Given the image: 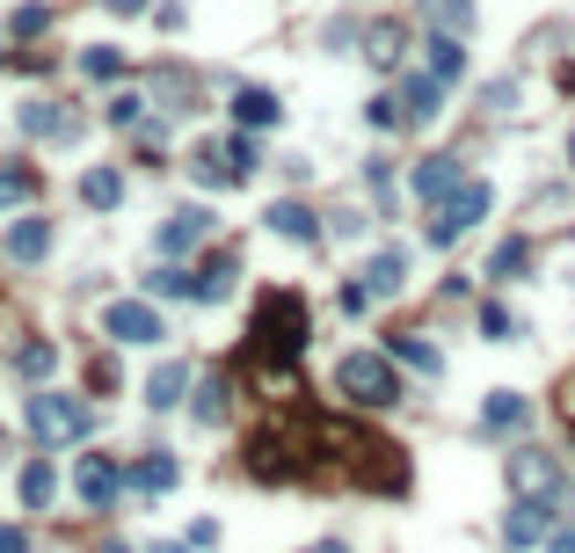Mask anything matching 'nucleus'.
I'll list each match as a JSON object with an SVG mask.
<instances>
[{
  "label": "nucleus",
  "mask_w": 575,
  "mask_h": 553,
  "mask_svg": "<svg viewBox=\"0 0 575 553\" xmlns=\"http://www.w3.org/2000/svg\"><path fill=\"white\" fill-rule=\"evenodd\" d=\"M335 394H343L349 408H394V400H401V372H394L386 349H349V357L335 364Z\"/></svg>",
  "instance_id": "1"
},
{
  "label": "nucleus",
  "mask_w": 575,
  "mask_h": 553,
  "mask_svg": "<svg viewBox=\"0 0 575 553\" xmlns=\"http://www.w3.org/2000/svg\"><path fill=\"white\" fill-rule=\"evenodd\" d=\"M306 349V299L299 292H262L255 306V357H299Z\"/></svg>",
  "instance_id": "2"
},
{
  "label": "nucleus",
  "mask_w": 575,
  "mask_h": 553,
  "mask_svg": "<svg viewBox=\"0 0 575 553\" xmlns=\"http://www.w3.org/2000/svg\"><path fill=\"white\" fill-rule=\"evenodd\" d=\"M30 430L36 445H73V437L95 430V408L73 394H30Z\"/></svg>",
  "instance_id": "3"
},
{
  "label": "nucleus",
  "mask_w": 575,
  "mask_h": 553,
  "mask_svg": "<svg viewBox=\"0 0 575 553\" xmlns=\"http://www.w3.org/2000/svg\"><path fill=\"white\" fill-rule=\"evenodd\" d=\"M489 205H495V190L481 182V175H467V182H459V190L445 197V205H437V219H430V241H437V248H452L459 233H473V226L489 219Z\"/></svg>",
  "instance_id": "4"
},
{
  "label": "nucleus",
  "mask_w": 575,
  "mask_h": 553,
  "mask_svg": "<svg viewBox=\"0 0 575 553\" xmlns=\"http://www.w3.org/2000/svg\"><path fill=\"white\" fill-rule=\"evenodd\" d=\"M103 335L109 343H160V335H168V321H160L154 313V299H117V306H103Z\"/></svg>",
  "instance_id": "5"
},
{
  "label": "nucleus",
  "mask_w": 575,
  "mask_h": 553,
  "mask_svg": "<svg viewBox=\"0 0 575 553\" xmlns=\"http://www.w3.org/2000/svg\"><path fill=\"white\" fill-rule=\"evenodd\" d=\"M510 488H518V495L554 502L561 488H568V473H561V459H554V451H510Z\"/></svg>",
  "instance_id": "6"
},
{
  "label": "nucleus",
  "mask_w": 575,
  "mask_h": 553,
  "mask_svg": "<svg viewBox=\"0 0 575 553\" xmlns=\"http://www.w3.org/2000/svg\"><path fill=\"white\" fill-rule=\"evenodd\" d=\"M73 488H81V502H87V510H109V502L124 495V473H117V459L87 451L81 467H73Z\"/></svg>",
  "instance_id": "7"
},
{
  "label": "nucleus",
  "mask_w": 575,
  "mask_h": 553,
  "mask_svg": "<svg viewBox=\"0 0 575 553\" xmlns=\"http://www.w3.org/2000/svg\"><path fill=\"white\" fill-rule=\"evenodd\" d=\"M211 241V211L205 205H182V211H168V226H160V255H190V248H205Z\"/></svg>",
  "instance_id": "8"
},
{
  "label": "nucleus",
  "mask_w": 575,
  "mask_h": 553,
  "mask_svg": "<svg viewBox=\"0 0 575 553\" xmlns=\"http://www.w3.org/2000/svg\"><path fill=\"white\" fill-rule=\"evenodd\" d=\"M262 226H270V233H284V241H299V248H314V241H321L314 205H299V197H278V205L262 211Z\"/></svg>",
  "instance_id": "9"
},
{
  "label": "nucleus",
  "mask_w": 575,
  "mask_h": 553,
  "mask_svg": "<svg viewBox=\"0 0 575 553\" xmlns=\"http://www.w3.org/2000/svg\"><path fill=\"white\" fill-rule=\"evenodd\" d=\"M394 95H401V117L408 124H437V109H445V81H437V73H408Z\"/></svg>",
  "instance_id": "10"
},
{
  "label": "nucleus",
  "mask_w": 575,
  "mask_h": 553,
  "mask_svg": "<svg viewBox=\"0 0 575 553\" xmlns=\"http://www.w3.org/2000/svg\"><path fill=\"white\" fill-rule=\"evenodd\" d=\"M546 532H554V502H540V495H524L518 510L503 518V539H510V546H532V539H546Z\"/></svg>",
  "instance_id": "11"
},
{
  "label": "nucleus",
  "mask_w": 575,
  "mask_h": 553,
  "mask_svg": "<svg viewBox=\"0 0 575 553\" xmlns=\"http://www.w3.org/2000/svg\"><path fill=\"white\" fill-rule=\"evenodd\" d=\"M459 182H467V168H459L452 154H430V160L416 168V197H422V205H445Z\"/></svg>",
  "instance_id": "12"
},
{
  "label": "nucleus",
  "mask_w": 575,
  "mask_h": 553,
  "mask_svg": "<svg viewBox=\"0 0 575 553\" xmlns=\"http://www.w3.org/2000/svg\"><path fill=\"white\" fill-rule=\"evenodd\" d=\"M422 59H430V73H437V81L452 87L459 73H467V36H452V30H430V36H422Z\"/></svg>",
  "instance_id": "13"
},
{
  "label": "nucleus",
  "mask_w": 575,
  "mask_h": 553,
  "mask_svg": "<svg viewBox=\"0 0 575 553\" xmlns=\"http://www.w3.org/2000/svg\"><path fill=\"white\" fill-rule=\"evenodd\" d=\"M248 451H255L248 467H255L262 481H284V473H299V445H292V437H278V430H270V437H255Z\"/></svg>",
  "instance_id": "14"
},
{
  "label": "nucleus",
  "mask_w": 575,
  "mask_h": 553,
  "mask_svg": "<svg viewBox=\"0 0 575 553\" xmlns=\"http://www.w3.org/2000/svg\"><path fill=\"white\" fill-rule=\"evenodd\" d=\"M175 481H182V467H175L168 451H146L139 467L124 473V488H132V495H168V488H175Z\"/></svg>",
  "instance_id": "15"
},
{
  "label": "nucleus",
  "mask_w": 575,
  "mask_h": 553,
  "mask_svg": "<svg viewBox=\"0 0 575 553\" xmlns=\"http://www.w3.org/2000/svg\"><path fill=\"white\" fill-rule=\"evenodd\" d=\"M365 59L379 73H394L408 59V22H372V30H365Z\"/></svg>",
  "instance_id": "16"
},
{
  "label": "nucleus",
  "mask_w": 575,
  "mask_h": 553,
  "mask_svg": "<svg viewBox=\"0 0 575 553\" xmlns=\"http://www.w3.org/2000/svg\"><path fill=\"white\" fill-rule=\"evenodd\" d=\"M408 284V248H379V255L365 262V292L372 299H394Z\"/></svg>",
  "instance_id": "17"
},
{
  "label": "nucleus",
  "mask_w": 575,
  "mask_h": 553,
  "mask_svg": "<svg viewBox=\"0 0 575 553\" xmlns=\"http://www.w3.org/2000/svg\"><path fill=\"white\" fill-rule=\"evenodd\" d=\"M233 117H241V132H262V124L284 117V103L270 95V87H233Z\"/></svg>",
  "instance_id": "18"
},
{
  "label": "nucleus",
  "mask_w": 575,
  "mask_h": 553,
  "mask_svg": "<svg viewBox=\"0 0 575 553\" xmlns=\"http://www.w3.org/2000/svg\"><path fill=\"white\" fill-rule=\"evenodd\" d=\"M8 255L15 262H44L52 255V219H15L8 226Z\"/></svg>",
  "instance_id": "19"
},
{
  "label": "nucleus",
  "mask_w": 575,
  "mask_h": 553,
  "mask_svg": "<svg viewBox=\"0 0 575 553\" xmlns=\"http://www.w3.org/2000/svg\"><path fill=\"white\" fill-rule=\"evenodd\" d=\"M22 132H30V138H73V132H81V117H66L59 103H22Z\"/></svg>",
  "instance_id": "20"
},
{
  "label": "nucleus",
  "mask_w": 575,
  "mask_h": 553,
  "mask_svg": "<svg viewBox=\"0 0 575 553\" xmlns=\"http://www.w3.org/2000/svg\"><path fill=\"white\" fill-rule=\"evenodd\" d=\"M81 205L87 211H117L124 205V175L117 168H87L81 175Z\"/></svg>",
  "instance_id": "21"
},
{
  "label": "nucleus",
  "mask_w": 575,
  "mask_h": 553,
  "mask_svg": "<svg viewBox=\"0 0 575 553\" xmlns=\"http://www.w3.org/2000/svg\"><path fill=\"white\" fill-rule=\"evenodd\" d=\"M15 379H52V364H59V343H44V335H30V343H15Z\"/></svg>",
  "instance_id": "22"
},
{
  "label": "nucleus",
  "mask_w": 575,
  "mask_h": 553,
  "mask_svg": "<svg viewBox=\"0 0 575 553\" xmlns=\"http://www.w3.org/2000/svg\"><path fill=\"white\" fill-rule=\"evenodd\" d=\"M233 276H241V255H211L205 270H197V292H190V299H205V306H211V299H227Z\"/></svg>",
  "instance_id": "23"
},
{
  "label": "nucleus",
  "mask_w": 575,
  "mask_h": 553,
  "mask_svg": "<svg viewBox=\"0 0 575 553\" xmlns=\"http://www.w3.org/2000/svg\"><path fill=\"white\" fill-rule=\"evenodd\" d=\"M15 488H22V502H30V510H52V495H59V473H52V459H30Z\"/></svg>",
  "instance_id": "24"
},
{
  "label": "nucleus",
  "mask_w": 575,
  "mask_h": 553,
  "mask_svg": "<svg viewBox=\"0 0 575 553\" xmlns=\"http://www.w3.org/2000/svg\"><path fill=\"white\" fill-rule=\"evenodd\" d=\"M386 357H401L408 372H445L437 343H422V335H386Z\"/></svg>",
  "instance_id": "25"
},
{
  "label": "nucleus",
  "mask_w": 575,
  "mask_h": 553,
  "mask_svg": "<svg viewBox=\"0 0 575 553\" xmlns=\"http://www.w3.org/2000/svg\"><path fill=\"white\" fill-rule=\"evenodd\" d=\"M481 422H489V430H524V422H532V400L524 394H489Z\"/></svg>",
  "instance_id": "26"
},
{
  "label": "nucleus",
  "mask_w": 575,
  "mask_h": 553,
  "mask_svg": "<svg viewBox=\"0 0 575 553\" xmlns=\"http://www.w3.org/2000/svg\"><path fill=\"white\" fill-rule=\"evenodd\" d=\"M182 386H190V364H160L154 379H146V408H175Z\"/></svg>",
  "instance_id": "27"
},
{
  "label": "nucleus",
  "mask_w": 575,
  "mask_h": 553,
  "mask_svg": "<svg viewBox=\"0 0 575 553\" xmlns=\"http://www.w3.org/2000/svg\"><path fill=\"white\" fill-rule=\"evenodd\" d=\"M524 270H532V241H524V233H510V241L489 255V276H495V284H510V276H524Z\"/></svg>",
  "instance_id": "28"
},
{
  "label": "nucleus",
  "mask_w": 575,
  "mask_h": 553,
  "mask_svg": "<svg viewBox=\"0 0 575 553\" xmlns=\"http://www.w3.org/2000/svg\"><path fill=\"white\" fill-rule=\"evenodd\" d=\"M36 197V168H15V160H0V211H15Z\"/></svg>",
  "instance_id": "29"
},
{
  "label": "nucleus",
  "mask_w": 575,
  "mask_h": 553,
  "mask_svg": "<svg viewBox=\"0 0 575 553\" xmlns=\"http://www.w3.org/2000/svg\"><path fill=\"white\" fill-rule=\"evenodd\" d=\"M146 292H154V299H190V292H197V270H182V262H160V270L146 276Z\"/></svg>",
  "instance_id": "30"
},
{
  "label": "nucleus",
  "mask_w": 575,
  "mask_h": 553,
  "mask_svg": "<svg viewBox=\"0 0 575 553\" xmlns=\"http://www.w3.org/2000/svg\"><path fill=\"white\" fill-rule=\"evenodd\" d=\"M227 394H233L227 379H205V386H197L190 415H197V422H205V430H211V422H227Z\"/></svg>",
  "instance_id": "31"
},
{
  "label": "nucleus",
  "mask_w": 575,
  "mask_h": 553,
  "mask_svg": "<svg viewBox=\"0 0 575 553\" xmlns=\"http://www.w3.org/2000/svg\"><path fill=\"white\" fill-rule=\"evenodd\" d=\"M219 154H227V175H233V182H248V175L262 168V154H255V138H248V132H233Z\"/></svg>",
  "instance_id": "32"
},
{
  "label": "nucleus",
  "mask_w": 575,
  "mask_h": 553,
  "mask_svg": "<svg viewBox=\"0 0 575 553\" xmlns=\"http://www.w3.org/2000/svg\"><path fill=\"white\" fill-rule=\"evenodd\" d=\"M422 8H430L437 30H452V36H467V30H473V0H422Z\"/></svg>",
  "instance_id": "33"
},
{
  "label": "nucleus",
  "mask_w": 575,
  "mask_h": 553,
  "mask_svg": "<svg viewBox=\"0 0 575 553\" xmlns=\"http://www.w3.org/2000/svg\"><path fill=\"white\" fill-rule=\"evenodd\" d=\"M365 124H372V132H408L401 95H394V87H386V95H372V103H365Z\"/></svg>",
  "instance_id": "34"
},
{
  "label": "nucleus",
  "mask_w": 575,
  "mask_h": 553,
  "mask_svg": "<svg viewBox=\"0 0 575 553\" xmlns=\"http://www.w3.org/2000/svg\"><path fill=\"white\" fill-rule=\"evenodd\" d=\"M52 30V8H44V0H22L15 15H8V36H44Z\"/></svg>",
  "instance_id": "35"
},
{
  "label": "nucleus",
  "mask_w": 575,
  "mask_h": 553,
  "mask_svg": "<svg viewBox=\"0 0 575 553\" xmlns=\"http://www.w3.org/2000/svg\"><path fill=\"white\" fill-rule=\"evenodd\" d=\"M81 73H87V81H117V73H124V52H109V44H87V52H81Z\"/></svg>",
  "instance_id": "36"
},
{
  "label": "nucleus",
  "mask_w": 575,
  "mask_h": 553,
  "mask_svg": "<svg viewBox=\"0 0 575 553\" xmlns=\"http://www.w3.org/2000/svg\"><path fill=\"white\" fill-rule=\"evenodd\" d=\"M109 124H117V132L146 124V95H139V87H124V95H109Z\"/></svg>",
  "instance_id": "37"
},
{
  "label": "nucleus",
  "mask_w": 575,
  "mask_h": 553,
  "mask_svg": "<svg viewBox=\"0 0 575 553\" xmlns=\"http://www.w3.org/2000/svg\"><path fill=\"white\" fill-rule=\"evenodd\" d=\"M481 335H489V343H510V335H518V313L489 299V306H481Z\"/></svg>",
  "instance_id": "38"
},
{
  "label": "nucleus",
  "mask_w": 575,
  "mask_h": 553,
  "mask_svg": "<svg viewBox=\"0 0 575 553\" xmlns=\"http://www.w3.org/2000/svg\"><path fill=\"white\" fill-rule=\"evenodd\" d=\"M335 306H343V313H365L372 292H365V284H343V292H335Z\"/></svg>",
  "instance_id": "39"
},
{
  "label": "nucleus",
  "mask_w": 575,
  "mask_h": 553,
  "mask_svg": "<svg viewBox=\"0 0 575 553\" xmlns=\"http://www.w3.org/2000/svg\"><path fill=\"white\" fill-rule=\"evenodd\" d=\"M0 553H30V532H15V524H0Z\"/></svg>",
  "instance_id": "40"
},
{
  "label": "nucleus",
  "mask_w": 575,
  "mask_h": 553,
  "mask_svg": "<svg viewBox=\"0 0 575 553\" xmlns=\"http://www.w3.org/2000/svg\"><path fill=\"white\" fill-rule=\"evenodd\" d=\"M109 15H146V0H103Z\"/></svg>",
  "instance_id": "41"
},
{
  "label": "nucleus",
  "mask_w": 575,
  "mask_h": 553,
  "mask_svg": "<svg viewBox=\"0 0 575 553\" xmlns=\"http://www.w3.org/2000/svg\"><path fill=\"white\" fill-rule=\"evenodd\" d=\"M154 553H190V546H154Z\"/></svg>",
  "instance_id": "42"
},
{
  "label": "nucleus",
  "mask_w": 575,
  "mask_h": 553,
  "mask_svg": "<svg viewBox=\"0 0 575 553\" xmlns=\"http://www.w3.org/2000/svg\"><path fill=\"white\" fill-rule=\"evenodd\" d=\"M314 553H343V546H314Z\"/></svg>",
  "instance_id": "43"
},
{
  "label": "nucleus",
  "mask_w": 575,
  "mask_h": 553,
  "mask_svg": "<svg viewBox=\"0 0 575 553\" xmlns=\"http://www.w3.org/2000/svg\"><path fill=\"white\" fill-rule=\"evenodd\" d=\"M568 160H575V132H568Z\"/></svg>",
  "instance_id": "44"
}]
</instances>
